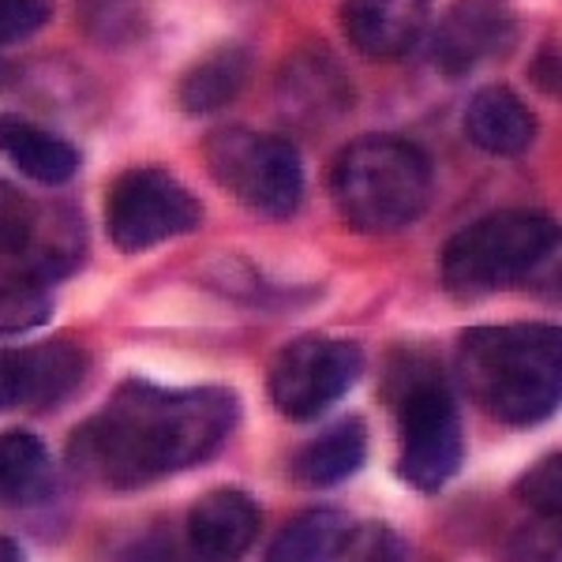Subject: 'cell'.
<instances>
[{"mask_svg": "<svg viewBox=\"0 0 562 562\" xmlns=\"http://www.w3.org/2000/svg\"><path fill=\"white\" fill-rule=\"evenodd\" d=\"M87 256L83 222L65 206H34L0 188V278L49 281L71 274Z\"/></svg>", "mask_w": 562, "mask_h": 562, "instance_id": "7", "label": "cell"}, {"mask_svg": "<svg viewBox=\"0 0 562 562\" xmlns=\"http://www.w3.org/2000/svg\"><path fill=\"white\" fill-rule=\"evenodd\" d=\"M211 177L240 206L262 217H289L301 206L304 169L293 143L251 128H225L206 139Z\"/></svg>", "mask_w": 562, "mask_h": 562, "instance_id": "6", "label": "cell"}, {"mask_svg": "<svg viewBox=\"0 0 562 562\" xmlns=\"http://www.w3.org/2000/svg\"><path fill=\"white\" fill-rule=\"evenodd\" d=\"M0 154L38 184H65L79 169V150L71 143L23 116H0Z\"/></svg>", "mask_w": 562, "mask_h": 562, "instance_id": "17", "label": "cell"}, {"mask_svg": "<svg viewBox=\"0 0 562 562\" xmlns=\"http://www.w3.org/2000/svg\"><path fill=\"white\" fill-rule=\"evenodd\" d=\"M251 79V57L240 45H222L211 57H203L195 68L184 71L180 79V105L188 113H217L229 102H237L240 90Z\"/></svg>", "mask_w": 562, "mask_h": 562, "instance_id": "19", "label": "cell"}, {"mask_svg": "<svg viewBox=\"0 0 562 562\" xmlns=\"http://www.w3.org/2000/svg\"><path fill=\"white\" fill-rule=\"evenodd\" d=\"M330 192L357 233H397L428 206L431 161L405 139L368 135L334 161Z\"/></svg>", "mask_w": 562, "mask_h": 562, "instance_id": "3", "label": "cell"}, {"mask_svg": "<svg viewBox=\"0 0 562 562\" xmlns=\"http://www.w3.org/2000/svg\"><path fill=\"white\" fill-rule=\"evenodd\" d=\"M53 304L45 296V285L34 281L0 278V334H20L49 319Z\"/></svg>", "mask_w": 562, "mask_h": 562, "instance_id": "21", "label": "cell"}, {"mask_svg": "<svg viewBox=\"0 0 562 562\" xmlns=\"http://www.w3.org/2000/svg\"><path fill=\"white\" fill-rule=\"evenodd\" d=\"M559 229L532 211H498L465 225L439 251V278L465 296L495 293L529 278L555 251Z\"/></svg>", "mask_w": 562, "mask_h": 562, "instance_id": "5", "label": "cell"}, {"mask_svg": "<svg viewBox=\"0 0 562 562\" xmlns=\"http://www.w3.org/2000/svg\"><path fill=\"white\" fill-rule=\"evenodd\" d=\"M352 525L338 510H307L293 518L270 543V559L278 562H312V559H341L349 551Z\"/></svg>", "mask_w": 562, "mask_h": 562, "instance_id": "20", "label": "cell"}, {"mask_svg": "<svg viewBox=\"0 0 562 562\" xmlns=\"http://www.w3.org/2000/svg\"><path fill=\"white\" fill-rule=\"evenodd\" d=\"M49 0H0V42H23L49 20Z\"/></svg>", "mask_w": 562, "mask_h": 562, "instance_id": "24", "label": "cell"}, {"mask_svg": "<svg viewBox=\"0 0 562 562\" xmlns=\"http://www.w3.org/2000/svg\"><path fill=\"white\" fill-rule=\"evenodd\" d=\"M428 0H346L341 26L352 49L371 60L405 57L428 26Z\"/></svg>", "mask_w": 562, "mask_h": 562, "instance_id": "13", "label": "cell"}, {"mask_svg": "<svg viewBox=\"0 0 562 562\" xmlns=\"http://www.w3.org/2000/svg\"><path fill=\"white\" fill-rule=\"evenodd\" d=\"M458 375L492 420L532 428L559 409L562 334L555 326H480L458 349Z\"/></svg>", "mask_w": 562, "mask_h": 562, "instance_id": "2", "label": "cell"}, {"mask_svg": "<svg viewBox=\"0 0 562 562\" xmlns=\"http://www.w3.org/2000/svg\"><path fill=\"white\" fill-rule=\"evenodd\" d=\"M352 105V83L346 68L319 45L285 60L278 76V109L293 128L315 132L341 121Z\"/></svg>", "mask_w": 562, "mask_h": 562, "instance_id": "12", "label": "cell"}, {"mask_svg": "<svg viewBox=\"0 0 562 562\" xmlns=\"http://www.w3.org/2000/svg\"><path fill=\"white\" fill-rule=\"evenodd\" d=\"M390 405L397 416V473L420 492H439L461 469V420L450 386L428 360H405L390 375Z\"/></svg>", "mask_w": 562, "mask_h": 562, "instance_id": "4", "label": "cell"}, {"mask_svg": "<svg viewBox=\"0 0 562 562\" xmlns=\"http://www.w3.org/2000/svg\"><path fill=\"white\" fill-rule=\"evenodd\" d=\"M237 424L229 390H161L128 383L71 439L79 476L113 492L147 487L214 454Z\"/></svg>", "mask_w": 562, "mask_h": 562, "instance_id": "1", "label": "cell"}, {"mask_svg": "<svg viewBox=\"0 0 562 562\" xmlns=\"http://www.w3.org/2000/svg\"><path fill=\"white\" fill-rule=\"evenodd\" d=\"M195 195L166 169L139 166L113 180L105 195V233L121 251H147L199 225Z\"/></svg>", "mask_w": 562, "mask_h": 562, "instance_id": "8", "label": "cell"}, {"mask_svg": "<svg viewBox=\"0 0 562 562\" xmlns=\"http://www.w3.org/2000/svg\"><path fill=\"white\" fill-rule=\"evenodd\" d=\"M259 537V506L248 492L217 487L188 514V540L203 559H237Z\"/></svg>", "mask_w": 562, "mask_h": 562, "instance_id": "14", "label": "cell"}, {"mask_svg": "<svg viewBox=\"0 0 562 562\" xmlns=\"http://www.w3.org/2000/svg\"><path fill=\"white\" fill-rule=\"evenodd\" d=\"M368 458V428L364 420H341L326 428L319 439H312L301 454L293 458V480L304 487H334L352 473H360Z\"/></svg>", "mask_w": 562, "mask_h": 562, "instance_id": "18", "label": "cell"}, {"mask_svg": "<svg viewBox=\"0 0 562 562\" xmlns=\"http://www.w3.org/2000/svg\"><path fill=\"white\" fill-rule=\"evenodd\" d=\"M521 26L510 0H454L431 38V60L442 76L461 79L518 45Z\"/></svg>", "mask_w": 562, "mask_h": 562, "instance_id": "10", "label": "cell"}, {"mask_svg": "<svg viewBox=\"0 0 562 562\" xmlns=\"http://www.w3.org/2000/svg\"><path fill=\"white\" fill-rule=\"evenodd\" d=\"M57 492V469L42 439L26 431L0 435V510L42 506Z\"/></svg>", "mask_w": 562, "mask_h": 562, "instance_id": "16", "label": "cell"}, {"mask_svg": "<svg viewBox=\"0 0 562 562\" xmlns=\"http://www.w3.org/2000/svg\"><path fill=\"white\" fill-rule=\"evenodd\" d=\"M87 349L71 338H53L26 349H0V413L53 409L68 402L87 379Z\"/></svg>", "mask_w": 562, "mask_h": 562, "instance_id": "11", "label": "cell"}, {"mask_svg": "<svg viewBox=\"0 0 562 562\" xmlns=\"http://www.w3.org/2000/svg\"><path fill=\"white\" fill-rule=\"evenodd\" d=\"M83 23L94 38L109 45H124L143 31V8L139 0H87Z\"/></svg>", "mask_w": 562, "mask_h": 562, "instance_id": "22", "label": "cell"}, {"mask_svg": "<svg viewBox=\"0 0 562 562\" xmlns=\"http://www.w3.org/2000/svg\"><path fill=\"white\" fill-rule=\"evenodd\" d=\"M360 346L338 338H301L278 352L270 368V397L289 420H315L349 394L360 379Z\"/></svg>", "mask_w": 562, "mask_h": 562, "instance_id": "9", "label": "cell"}, {"mask_svg": "<svg viewBox=\"0 0 562 562\" xmlns=\"http://www.w3.org/2000/svg\"><path fill=\"white\" fill-rule=\"evenodd\" d=\"M465 135L495 158H518L537 143V116L510 87H484L465 109Z\"/></svg>", "mask_w": 562, "mask_h": 562, "instance_id": "15", "label": "cell"}, {"mask_svg": "<svg viewBox=\"0 0 562 562\" xmlns=\"http://www.w3.org/2000/svg\"><path fill=\"white\" fill-rule=\"evenodd\" d=\"M521 503L532 506L543 518H559L562 510V458H543L529 476L521 480Z\"/></svg>", "mask_w": 562, "mask_h": 562, "instance_id": "23", "label": "cell"}, {"mask_svg": "<svg viewBox=\"0 0 562 562\" xmlns=\"http://www.w3.org/2000/svg\"><path fill=\"white\" fill-rule=\"evenodd\" d=\"M532 79L548 90V94H555V79H559V65H555V45H548L543 49V57L532 65Z\"/></svg>", "mask_w": 562, "mask_h": 562, "instance_id": "25", "label": "cell"}]
</instances>
